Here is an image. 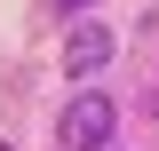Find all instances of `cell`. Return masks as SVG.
<instances>
[{
    "label": "cell",
    "mask_w": 159,
    "mask_h": 151,
    "mask_svg": "<svg viewBox=\"0 0 159 151\" xmlns=\"http://www.w3.org/2000/svg\"><path fill=\"white\" fill-rule=\"evenodd\" d=\"M111 127H119V103L96 95V88H80L64 103V119H56V143L64 151H111Z\"/></svg>",
    "instance_id": "6da1fadb"
},
{
    "label": "cell",
    "mask_w": 159,
    "mask_h": 151,
    "mask_svg": "<svg viewBox=\"0 0 159 151\" xmlns=\"http://www.w3.org/2000/svg\"><path fill=\"white\" fill-rule=\"evenodd\" d=\"M111 48H119V40L103 32V24H80V32L64 40V72H72V80H96L103 64H111Z\"/></svg>",
    "instance_id": "7a4b0ae2"
},
{
    "label": "cell",
    "mask_w": 159,
    "mask_h": 151,
    "mask_svg": "<svg viewBox=\"0 0 159 151\" xmlns=\"http://www.w3.org/2000/svg\"><path fill=\"white\" fill-rule=\"evenodd\" d=\"M48 8H88V0H48Z\"/></svg>",
    "instance_id": "3957f363"
}]
</instances>
